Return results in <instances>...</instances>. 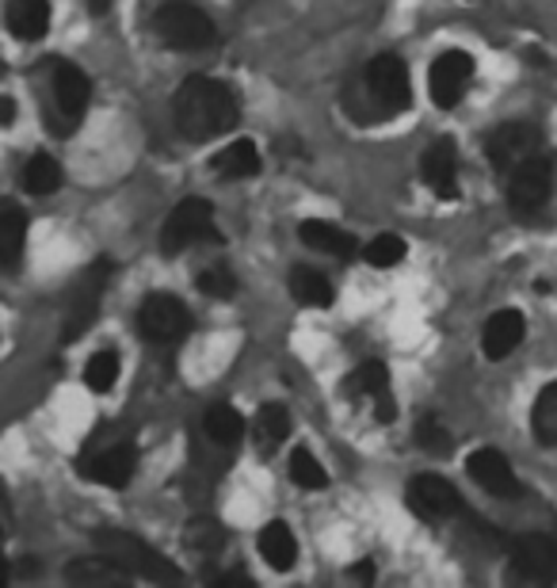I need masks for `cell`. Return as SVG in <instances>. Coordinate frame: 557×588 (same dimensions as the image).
Returning <instances> with one entry per match:
<instances>
[{
	"instance_id": "21",
	"label": "cell",
	"mask_w": 557,
	"mask_h": 588,
	"mask_svg": "<svg viewBox=\"0 0 557 588\" xmlns=\"http://www.w3.org/2000/svg\"><path fill=\"white\" fill-rule=\"evenodd\" d=\"M8 31L20 42H39L50 31V0H12L8 4Z\"/></svg>"
},
{
	"instance_id": "25",
	"label": "cell",
	"mask_w": 557,
	"mask_h": 588,
	"mask_svg": "<svg viewBox=\"0 0 557 588\" xmlns=\"http://www.w3.org/2000/svg\"><path fill=\"white\" fill-rule=\"evenodd\" d=\"M23 237H27V218L16 203H4L0 207V264L4 272H12L20 264V253H23Z\"/></svg>"
},
{
	"instance_id": "30",
	"label": "cell",
	"mask_w": 557,
	"mask_h": 588,
	"mask_svg": "<svg viewBox=\"0 0 557 588\" xmlns=\"http://www.w3.org/2000/svg\"><path fill=\"white\" fill-rule=\"evenodd\" d=\"M23 187L31 195H53L61 187V165L50 154H35L23 165Z\"/></svg>"
},
{
	"instance_id": "37",
	"label": "cell",
	"mask_w": 557,
	"mask_h": 588,
	"mask_svg": "<svg viewBox=\"0 0 557 588\" xmlns=\"http://www.w3.org/2000/svg\"><path fill=\"white\" fill-rule=\"evenodd\" d=\"M12 122H16V100H12V96H0V127H12Z\"/></svg>"
},
{
	"instance_id": "7",
	"label": "cell",
	"mask_w": 557,
	"mask_h": 588,
	"mask_svg": "<svg viewBox=\"0 0 557 588\" xmlns=\"http://www.w3.org/2000/svg\"><path fill=\"white\" fill-rule=\"evenodd\" d=\"M138 329L149 344L176 347V344H184L187 333L195 329V317L176 294H149L138 310Z\"/></svg>"
},
{
	"instance_id": "19",
	"label": "cell",
	"mask_w": 557,
	"mask_h": 588,
	"mask_svg": "<svg viewBox=\"0 0 557 588\" xmlns=\"http://www.w3.org/2000/svg\"><path fill=\"white\" fill-rule=\"evenodd\" d=\"M256 547H260V558H264L275 574H286V569H294V561H299V539H294V531L286 528L283 520H267Z\"/></svg>"
},
{
	"instance_id": "13",
	"label": "cell",
	"mask_w": 557,
	"mask_h": 588,
	"mask_svg": "<svg viewBox=\"0 0 557 588\" xmlns=\"http://www.w3.org/2000/svg\"><path fill=\"white\" fill-rule=\"evenodd\" d=\"M470 80H473V58L470 53L466 50L439 53L436 66H431V74H428L431 100H436V107H443V111H451V107L462 104Z\"/></svg>"
},
{
	"instance_id": "12",
	"label": "cell",
	"mask_w": 557,
	"mask_h": 588,
	"mask_svg": "<svg viewBox=\"0 0 557 588\" xmlns=\"http://www.w3.org/2000/svg\"><path fill=\"white\" fill-rule=\"evenodd\" d=\"M538 141H543V134L531 122H500L485 138V157L497 173H511V168H519L538 154Z\"/></svg>"
},
{
	"instance_id": "31",
	"label": "cell",
	"mask_w": 557,
	"mask_h": 588,
	"mask_svg": "<svg viewBox=\"0 0 557 588\" xmlns=\"http://www.w3.org/2000/svg\"><path fill=\"white\" fill-rule=\"evenodd\" d=\"M115 382H119V355H115L111 347H104V352H96L92 360L85 363V386L92 390V394H107Z\"/></svg>"
},
{
	"instance_id": "18",
	"label": "cell",
	"mask_w": 557,
	"mask_h": 588,
	"mask_svg": "<svg viewBox=\"0 0 557 588\" xmlns=\"http://www.w3.org/2000/svg\"><path fill=\"white\" fill-rule=\"evenodd\" d=\"M527 336V321L519 310H497L481 329V352L489 360H508Z\"/></svg>"
},
{
	"instance_id": "22",
	"label": "cell",
	"mask_w": 557,
	"mask_h": 588,
	"mask_svg": "<svg viewBox=\"0 0 557 588\" xmlns=\"http://www.w3.org/2000/svg\"><path fill=\"white\" fill-rule=\"evenodd\" d=\"M211 168L222 176V180H248V176H256L260 168H264V157H260L256 141L237 138L233 146H226L218 157L211 160Z\"/></svg>"
},
{
	"instance_id": "3",
	"label": "cell",
	"mask_w": 557,
	"mask_h": 588,
	"mask_svg": "<svg viewBox=\"0 0 557 588\" xmlns=\"http://www.w3.org/2000/svg\"><path fill=\"white\" fill-rule=\"evenodd\" d=\"M96 550L107 558H115L123 569H130L134 577H141V581H153V585H176L179 577V566H173L165 555H157V550L149 547V542H141L138 535L123 531V528H100L92 535Z\"/></svg>"
},
{
	"instance_id": "16",
	"label": "cell",
	"mask_w": 557,
	"mask_h": 588,
	"mask_svg": "<svg viewBox=\"0 0 557 588\" xmlns=\"http://www.w3.org/2000/svg\"><path fill=\"white\" fill-rule=\"evenodd\" d=\"M466 470H470V478L478 481L489 497H519V478L516 470H511V462L500 454L497 448H478L466 459Z\"/></svg>"
},
{
	"instance_id": "32",
	"label": "cell",
	"mask_w": 557,
	"mask_h": 588,
	"mask_svg": "<svg viewBox=\"0 0 557 588\" xmlns=\"http://www.w3.org/2000/svg\"><path fill=\"white\" fill-rule=\"evenodd\" d=\"M195 287H199L206 298L226 302V298L237 294V275H233V267H226V264H211V267H203V272L195 275Z\"/></svg>"
},
{
	"instance_id": "9",
	"label": "cell",
	"mask_w": 557,
	"mask_h": 588,
	"mask_svg": "<svg viewBox=\"0 0 557 588\" xmlns=\"http://www.w3.org/2000/svg\"><path fill=\"white\" fill-rule=\"evenodd\" d=\"M508 574L527 585H546L557 577V539L546 531H527L508 542Z\"/></svg>"
},
{
	"instance_id": "17",
	"label": "cell",
	"mask_w": 557,
	"mask_h": 588,
	"mask_svg": "<svg viewBox=\"0 0 557 588\" xmlns=\"http://www.w3.org/2000/svg\"><path fill=\"white\" fill-rule=\"evenodd\" d=\"M420 176L436 187L439 199H458V149L451 138H439L420 154Z\"/></svg>"
},
{
	"instance_id": "6",
	"label": "cell",
	"mask_w": 557,
	"mask_h": 588,
	"mask_svg": "<svg viewBox=\"0 0 557 588\" xmlns=\"http://www.w3.org/2000/svg\"><path fill=\"white\" fill-rule=\"evenodd\" d=\"M195 245H222V229L214 222V207L206 199H184L176 203L160 234V248L165 256H179L184 248Z\"/></svg>"
},
{
	"instance_id": "24",
	"label": "cell",
	"mask_w": 557,
	"mask_h": 588,
	"mask_svg": "<svg viewBox=\"0 0 557 588\" xmlns=\"http://www.w3.org/2000/svg\"><path fill=\"white\" fill-rule=\"evenodd\" d=\"M291 435V413L283 405H264L256 413V424H253V440H256V451L264 454H275L278 448L286 443Z\"/></svg>"
},
{
	"instance_id": "1",
	"label": "cell",
	"mask_w": 557,
	"mask_h": 588,
	"mask_svg": "<svg viewBox=\"0 0 557 588\" xmlns=\"http://www.w3.org/2000/svg\"><path fill=\"white\" fill-rule=\"evenodd\" d=\"M409 104H412L409 66L401 58H393V53H379L359 74L348 77L344 85V111L355 122H363V127H374V122H385L393 115L409 111Z\"/></svg>"
},
{
	"instance_id": "8",
	"label": "cell",
	"mask_w": 557,
	"mask_h": 588,
	"mask_svg": "<svg viewBox=\"0 0 557 588\" xmlns=\"http://www.w3.org/2000/svg\"><path fill=\"white\" fill-rule=\"evenodd\" d=\"M107 283H111V264L107 261H96L85 275H80V283L74 287V294H69L66 325H61V341L66 344L80 341V336L96 325V317H100V302L107 294Z\"/></svg>"
},
{
	"instance_id": "5",
	"label": "cell",
	"mask_w": 557,
	"mask_h": 588,
	"mask_svg": "<svg viewBox=\"0 0 557 588\" xmlns=\"http://www.w3.org/2000/svg\"><path fill=\"white\" fill-rule=\"evenodd\" d=\"M153 31L165 47L195 53V50H211L218 42V27L203 8L187 4V0H165V4L153 12Z\"/></svg>"
},
{
	"instance_id": "34",
	"label": "cell",
	"mask_w": 557,
	"mask_h": 588,
	"mask_svg": "<svg viewBox=\"0 0 557 588\" xmlns=\"http://www.w3.org/2000/svg\"><path fill=\"white\" fill-rule=\"evenodd\" d=\"M363 253H367V264L371 267H398L401 261H405L409 245H405V237H398V234H379Z\"/></svg>"
},
{
	"instance_id": "28",
	"label": "cell",
	"mask_w": 557,
	"mask_h": 588,
	"mask_svg": "<svg viewBox=\"0 0 557 588\" xmlns=\"http://www.w3.org/2000/svg\"><path fill=\"white\" fill-rule=\"evenodd\" d=\"M291 294L302 306H329L332 302V283L317 267H294L291 272Z\"/></svg>"
},
{
	"instance_id": "29",
	"label": "cell",
	"mask_w": 557,
	"mask_h": 588,
	"mask_svg": "<svg viewBox=\"0 0 557 588\" xmlns=\"http://www.w3.org/2000/svg\"><path fill=\"white\" fill-rule=\"evenodd\" d=\"M184 547L192 550L195 558H214L226 547V531H222L218 520H192L184 528Z\"/></svg>"
},
{
	"instance_id": "35",
	"label": "cell",
	"mask_w": 557,
	"mask_h": 588,
	"mask_svg": "<svg viewBox=\"0 0 557 588\" xmlns=\"http://www.w3.org/2000/svg\"><path fill=\"white\" fill-rule=\"evenodd\" d=\"M417 443L424 448L428 454H447L451 451V432L439 424V416H420L417 424Z\"/></svg>"
},
{
	"instance_id": "2",
	"label": "cell",
	"mask_w": 557,
	"mask_h": 588,
	"mask_svg": "<svg viewBox=\"0 0 557 588\" xmlns=\"http://www.w3.org/2000/svg\"><path fill=\"white\" fill-rule=\"evenodd\" d=\"M173 115L187 141H211L237 127V100L222 80L187 77L173 96Z\"/></svg>"
},
{
	"instance_id": "38",
	"label": "cell",
	"mask_w": 557,
	"mask_h": 588,
	"mask_svg": "<svg viewBox=\"0 0 557 588\" xmlns=\"http://www.w3.org/2000/svg\"><path fill=\"white\" fill-rule=\"evenodd\" d=\"M348 574H352L355 581H374V561H355Z\"/></svg>"
},
{
	"instance_id": "15",
	"label": "cell",
	"mask_w": 557,
	"mask_h": 588,
	"mask_svg": "<svg viewBox=\"0 0 557 588\" xmlns=\"http://www.w3.org/2000/svg\"><path fill=\"white\" fill-rule=\"evenodd\" d=\"M348 394H355L359 401H371L374 405V416L382 424H390L398 416V405H393V394H390V371L385 363L371 360V363H359V367L348 374Z\"/></svg>"
},
{
	"instance_id": "26",
	"label": "cell",
	"mask_w": 557,
	"mask_h": 588,
	"mask_svg": "<svg viewBox=\"0 0 557 588\" xmlns=\"http://www.w3.org/2000/svg\"><path fill=\"white\" fill-rule=\"evenodd\" d=\"M203 428L218 448H233V443L245 435V416H241L233 405H211L203 416Z\"/></svg>"
},
{
	"instance_id": "33",
	"label": "cell",
	"mask_w": 557,
	"mask_h": 588,
	"mask_svg": "<svg viewBox=\"0 0 557 588\" xmlns=\"http://www.w3.org/2000/svg\"><path fill=\"white\" fill-rule=\"evenodd\" d=\"M291 481L302 489H325L329 486V474L325 467L317 462V454L305 451V448H294L291 454Z\"/></svg>"
},
{
	"instance_id": "20",
	"label": "cell",
	"mask_w": 557,
	"mask_h": 588,
	"mask_svg": "<svg viewBox=\"0 0 557 588\" xmlns=\"http://www.w3.org/2000/svg\"><path fill=\"white\" fill-rule=\"evenodd\" d=\"M130 569H123L115 558H107V555H88V558H77V561H69L66 566V581L69 585H104V588H111V585H127L130 581Z\"/></svg>"
},
{
	"instance_id": "10",
	"label": "cell",
	"mask_w": 557,
	"mask_h": 588,
	"mask_svg": "<svg viewBox=\"0 0 557 588\" xmlns=\"http://www.w3.org/2000/svg\"><path fill=\"white\" fill-rule=\"evenodd\" d=\"M554 195V160L550 157H531L508 176V203L516 214H538Z\"/></svg>"
},
{
	"instance_id": "11",
	"label": "cell",
	"mask_w": 557,
	"mask_h": 588,
	"mask_svg": "<svg viewBox=\"0 0 557 588\" xmlns=\"http://www.w3.org/2000/svg\"><path fill=\"white\" fill-rule=\"evenodd\" d=\"M409 508L420 520H458V516H470L458 489L439 474H417L409 481Z\"/></svg>"
},
{
	"instance_id": "23",
	"label": "cell",
	"mask_w": 557,
	"mask_h": 588,
	"mask_svg": "<svg viewBox=\"0 0 557 588\" xmlns=\"http://www.w3.org/2000/svg\"><path fill=\"white\" fill-rule=\"evenodd\" d=\"M299 237H302L305 248H313V253H325V256H336V261H348V256L359 248L352 234L329 226V222H302Z\"/></svg>"
},
{
	"instance_id": "27",
	"label": "cell",
	"mask_w": 557,
	"mask_h": 588,
	"mask_svg": "<svg viewBox=\"0 0 557 588\" xmlns=\"http://www.w3.org/2000/svg\"><path fill=\"white\" fill-rule=\"evenodd\" d=\"M531 432L543 448H557V382L538 390L531 409Z\"/></svg>"
},
{
	"instance_id": "39",
	"label": "cell",
	"mask_w": 557,
	"mask_h": 588,
	"mask_svg": "<svg viewBox=\"0 0 557 588\" xmlns=\"http://www.w3.org/2000/svg\"><path fill=\"white\" fill-rule=\"evenodd\" d=\"M107 8H111V0H88V12H96V16H104Z\"/></svg>"
},
{
	"instance_id": "4",
	"label": "cell",
	"mask_w": 557,
	"mask_h": 588,
	"mask_svg": "<svg viewBox=\"0 0 557 588\" xmlns=\"http://www.w3.org/2000/svg\"><path fill=\"white\" fill-rule=\"evenodd\" d=\"M88 100H92V80L85 77V69L61 58L50 61V107H47L50 134L69 138L80 127V119H85Z\"/></svg>"
},
{
	"instance_id": "36",
	"label": "cell",
	"mask_w": 557,
	"mask_h": 588,
	"mask_svg": "<svg viewBox=\"0 0 557 588\" xmlns=\"http://www.w3.org/2000/svg\"><path fill=\"white\" fill-rule=\"evenodd\" d=\"M214 588H253V581H248V574H222L211 581Z\"/></svg>"
},
{
	"instance_id": "14",
	"label": "cell",
	"mask_w": 557,
	"mask_h": 588,
	"mask_svg": "<svg viewBox=\"0 0 557 588\" xmlns=\"http://www.w3.org/2000/svg\"><path fill=\"white\" fill-rule=\"evenodd\" d=\"M77 470H80V478L96 481V486L123 489V486H130L134 470H138V448H134L130 440H119V443H111V448L80 459Z\"/></svg>"
}]
</instances>
